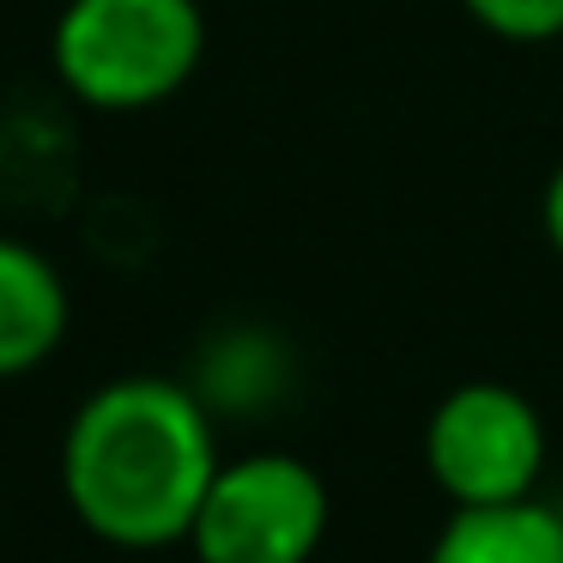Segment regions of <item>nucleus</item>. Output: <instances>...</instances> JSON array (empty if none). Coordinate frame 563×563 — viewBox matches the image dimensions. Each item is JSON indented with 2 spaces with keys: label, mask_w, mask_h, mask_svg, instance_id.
Listing matches in <instances>:
<instances>
[{
  "label": "nucleus",
  "mask_w": 563,
  "mask_h": 563,
  "mask_svg": "<svg viewBox=\"0 0 563 563\" xmlns=\"http://www.w3.org/2000/svg\"><path fill=\"white\" fill-rule=\"evenodd\" d=\"M207 55L200 0H67L49 67L86 110L140 115L170 103Z\"/></svg>",
  "instance_id": "f03ea898"
},
{
  "label": "nucleus",
  "mask_w": 563,
  "mask_h": 563,
  "mask_svg": "<svg viewBox=\"0 0 563 563\" xmlns=\"http://www.w3.org/2000/svg\"><path fill=\"white\" fill-rule=\"evenodd\" d=\"M539 224H545V243H551V255L563 261V164L551 170V183H545V200H539Z\"/></svg>",
  "instance_id": "6e6552de"
},
{
  "label": "nucleus",
  "mask_w": 563,
  "mask_h": 563,
  "mask_svg": "<svg viewBox=\"0 0 563 563\" xmlns=\"http://www.w3.org/2000/svg\"><path fill=\"white\" fill-rule=\"evenodd\" d=\"M328 485L309 461L279 449L219 461L188 545L200 563H309L328 539Z\"/></svg>",
  "instance_id": "7ed1b4c3"
},
{
  "label": "nucleus",
  "mask_w": 563,
  "mask_h": 563,
  "mask_svg": "<svg viewBox=\"0 0 563 563\" xmlns=\"http://www.w3.org/2000/svg\"><path fill=\"white\" fill-rule=\"evenodd\" d=\"M219 437L195 388L170 376H115L79 400L62 437V490L86 533L122 551L183 545L200 515Z\"/></svg>",
  "instance_id": "f257e3e1"
},
{
  "label": "nucleus",
  "mask_w": 563,
  "mask_h": 563,
  "mask_svg": "<svg viewBox=\"0 0 563 563\" xmlns=\"http://www.w3.org/2000/svg\"><path fill=\"white\" fill-rule=\"evenodd\" d=\"M430 563H563V515L539 497L454 509Z\"/></svg>",
  "instance_id": "423d86ee"
},
{
  "label": "nucleus",
  "mask_w": 563,
  "mask_h": 563,
  "mask_svg": "<svg viewBox=\"0 0 563 563\" xmlns=\"http://www.w3.org/2000/svg\"><path fill=\"white\" fill-rule=\"evenodd\" d=\"M67 321L74 303L55 261L19 236H0V382L49 364L67 340Z\"/></svg>",
  "instance_id": "39448f33"
},
{
  "label": "nucleus",
  "mask_w": 563,
  "mask_h": 563,
  "mask_svg": "<svg viewBox=\"0 0 563 563\" xmlns=\"http://www.w3.org/2000/svg\"><path fill=\"white\" fill-rule=\"evenodd\" d=\"M466 19L503 43H551L563 37V0H461Z\"/></svg>",
  "instance_id": "0eeeda50"
},
{
  "label": "nucleus",
  "mask_w": 563,
  "mask_h": 563,
  "mask_svg": "<svg viewBox=\"0 0 563 563\" xmlns=\"http://www.w3.org/2000/svg\"><path fill=\"white\" fill-rule=\"evenodd\" d=\"M558 515H563V503H558Z\"/></svg>",
  "instance_id": "1a4fd4ad"
},
{
  "label": "nucleus",
  "mask_w": 563,
  "mask_h": 563,
  "mask_svg": "<svg viewBox=\"0 0 563 563\" xmlns=\"http://www.w3.org/2000/svg\"><path fill=\"white\" fill-rule=\"evenodd\" d=\"M424 466L454 509L521 503L545 473V424L509 382H461L424 424Z\"/></svg>",
  "instance_id": "20e7f679"
}]
</instances>
